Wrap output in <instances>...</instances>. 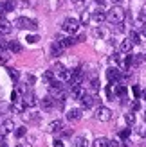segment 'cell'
I'll return each instance as SVG.
<instances>
[{
  "instance_id": "cell-1",
  "label": "cell",
  "mask_w": 146,
  "mask_h": 147,
  "mask_svg": "<svg viewBox=\"0 0 146 147\" xmlns=\"http://www.w3.org/2000/svg\"><path fill=\"white\" fill-rule=\"evenodd\" d=\"M125 16H126V13H125V9H123V7H119V5L112 7V9L106 13V20L110 22V24H115V25L123 24V20H125Z\"/></svg>"
},
{
  "instance_id": "cell-2",
  "label": "cell",
  "mask_w": 146,
  "mask_h": 147,
  "mask_svg": "<svg viewBox=\"0 0 146 147\" xmlns=\"http://www.w3.org/2000/svg\"><path fill=\"white\" fill-rule=\"evenodd\" d=\"M14 25L18 29H27V31H34V29H38V24H36L34 20L27 18V16H20L14 20Z\"/></svg>"
},
{
  "instance_id": "cell-3",
  "label": "cell",
  "mask_w": 146,
  "mask_h": 147,
  "mask_svg": "<svg viewBox=\"0 0 146 147\" xmlns=\"http://www.w3.org/2000/svg\"><path fill=\"white\" fill-rule=\"evenodd\" d=\"M61 29H63L67 34H76L78 29H79V20H76V18H67V20L63 22Z\"/></svg>"
},
{
  "instance_id": "cell-4",
  "label": "cell",
  "mask_w": 146,
  "mask_h": 147,
  "mask_svg": "<svg viewBox=\"0 0 146 147\" xmlns=\"http://www.w3.org/2000/svg\"><path fill=\"white\" fill-rule=\"evenodd\" d=\"M96 119L101 120V122H108V120L112 119V111H110V108L99 106V108H98V111H96Z\"/></svg>"
},
{
  "instance_id": "cell-5",
  "label": "cell",
  "mask_w": 146,
  "mask_h": 147,
  "mask_svg": "<svg viewBox=\"0 0 146 147\" xmlns=\"http://www.w3.org/2000/svg\"><path fill=\"white\" fill-rule=\"evenodd\" d=\"M99 99L98 97H94V95H90V93H85L81 99H79V102H81V106L85 108V109H89V108H92L94 104H96Z\"/></svg>"
},
{
  "instance_id": "cell-6",
  "label": "cell",
  "mask_w": 146,
  "mask_h": 147,
  "mask_svg": "<svg viewBox=\"0 0 146 147\" xmlns=\"http://www.w3.org/2000/svg\"><path fill=\"white\" fill-rule=\"evenodd\" d=\"M106 79L110 81V83H119L121 81V70L115 68V67H110L106 70Z\"/></svg>"
},
{
  "instance_id": "cell-7",
  "label": "cell",
  "mask_w": 146,
  "mask_h": 147,
  "mask_svg": "<svg viewBox=\"0 0 146 147\" xmlns=\"http://www.w3.org/2000/svg\"><path fill=\"white\" fill-rule=\"evenodd\" d=\"M112 92H114V97L126 99V86H123L119 83H112Z\"/></svg>"
},
{
  "instance_id": "cell-8",
  "label": "cell",
  "mask_w": 146,
  "mask_h": 147,
  "mask_svg": "<svg viewBox=\"0 0 146 147\" xmlns=\"http://www.w3.org/2000/svg\"><path fill=\"white\" fill-rule=\"evenodd\" d=\"M22 100L25 102V106L27 108H34L36 104H38V100H36V95L33 92H25L24 93V97H22Z\"/></svg>"
},
{
  "instance_id": "cell-9",
  "label": "cell",
  "mask_w": 146,
  "mask_h": 147,
  "mask_svg": "<svg viewBox=\"0 0 146 147\" xmlns=\"http://www.w3.org/2000/svg\"><path fill=\"white\" fill-rule=\"evenodd\" d=\"M25 102L24 100H22V99H16V100H13V104H11V109H13V111L14 113H24L25 111Z\"/></svg>"
},
{
  "instance_id": "cell-10",
  "label": "cell",
  "mask_w": 146,
  "mask_h": 147,
  "mask_svg": "<svg viewBox=\"0 0 146 147\" xmlns=\"http://www.w3.org/2000/svg\"><path fill=\"white\" fill-rule=\"evenodd\" d=\"M47 129H49V133H61L63 131V122L61 120H53L49 124Z\"/></svg>"
},
{
  "instance_id": "cell-11",
  "label": "cell",
  "mask_w": 146,
  "mask_h": 147,
  "mask_svg": "<svg viewBox=\"0 0 146 147\" xmlns=\"http://www.w3.org/2000/svg\"><path fill=\"white\" fill-rule=\"evenodd\" d=\"M79 119H81V109L74 108V109H69V111H67V120L76 122V120H79Z\"/></svg>"
},
{
  "instance_id": "cell-12",
  "label": "cell",
  "mask_w": 146,
  "mask_h": 147,
  "mask_svg": "<svg viewBox=\"0 0 146 147\" xmlns=\"http://www.w3.org/2000/svg\"><path fill=\"white\" fill-rule=\"evenodd\" d=\"M63 50H65V47L61 45L60 41H53V45H50V52H53V56H61L63 54Z\"/></svg>"
},
{
  "instance_id": "cell-13",
  "label": "cell",
  "mask_w": 146,
  "mask_h": 147,
  "mask_svg": "<svg viewBox=\"0 0 146 147\" xmlns=\"http://www.w3.org/2000/svg\"><path fill=\"white\" fill-rule=\"evenodd\" d=\"M132 47H134V43L130 41V40H125V41L119 43V52H123V54H130V52H132Z\"/></svg>"
},
{
  "instance_id": "cell-14",
  "label": "cell",
  "mask_w": 146,
  "mask_h": 147,
  "mask_svg": "<svg viewBox=\"0 0 146 147\" xmlns=\"http://www.w3.org/2000/svg\"><path fill=\"white\" fill-rule=\"evenodd\" d=\"M11 24H9V22H7L5 18H2V16H0V34H9L11 32Z\"/></svg>"
},
{
  "instance_id": "cell-15",
  "label": "cell",
  "mask_w": 146,
  "mask_h": 147,
  "mask_svg": "<svg viewBox=\"0 0 146 147\" xmlns=\"http://www.w3.org/2000/svg\"><path fill=\"white\" fill-rule=\"evenodd\" d=\"M54 97H53V95H47V97H43L42 99V102H40V104H42V108L43 109H50V108H53L54 106Z\"/></svg>"
},
{
  "instance_id": "cell-16",
  "label": "cell",
  "mask_w": 146,
  "mask_h": 147,
  "mask_svg": "<svg viewBox=\"0 0 146 147\" xmlns=\"http://www.w3.org/2000/svg\"><path fill=\"white\" fill-rule=\"evenodd\" d=\"M58 41H60L65 49H67V47L76 45V43H78V38H74V36H67V38H61V40H58Z\"/></svg>"
},
{
  "instance_id": "cell-17",
  "label": "cell",
  "mask_w": 146,
  "mask_h": 147,
  "mask_svg": "<svg viewBox=\"0 0 146 147\" xmlns=\"http://www.w3.org/2000/svg\"><path fill=\"white\" fill-rule=\"evenodd\" d=\"M92 18L96 20V22H105L106 20V13L103 9H96V11L92 13Z\"/></svg>"
},
{
  "instance_id": "cell-18",
  "label": "cell",
  "mask_w": 146,
  "mask_h": 147,
  "mask_svg": "<svg viewBox=\"0 0 146 147\" xmlns=\"http://www.w3.org/2000/svg\"><path fill=\"white\" fill-rule=\"evenodd\" d=\"M94 147H110V144H108V138L105 136H99L94 140Z\"/></svg>"
},
{
  "instance_id": "cell-19",
  "label": "cell",
  "mask_w": 146,
  "mask_h": 147,
  "mask_svg": "<svg viewBox=\"0 0 146 147\" xmlns=\"http://www.w3.org/2000/svg\"><path fill=\"white\" fill-rule=\"evenodd\" d=\"M65 70H67V68H65L61 63H56L54 67H53V72H54V76H58V77H61L63 74H65Z\"/></svg>"
},
{
  "instance_id": "cell-20",
  "label": "cell",
  "mask_w": 146,
  "mask_h": 147,
  "mask_svg": "<svg viewBox=\"0 0 146 147\" xmlns=\"http://www.w3.org/2000/svg\"><path fill=\"white\" fill-rule=\"evenodd\" d=\"M141 38H143V36L137 32V31H132V32H130V38H128V40L132 41L134 45H139V43H141Z\"/></svg>"
},
{
  "instance_id": "cell-21",
  "label": "cell",
  "mask_w": 146,
  "mask_h": 147,
  "mask_svg": "<svg viewBox=\"0 0 146 147\" xmlns=\"http://www.w3.org/2000/svg\"><path fill=\"white\" fill-rule=\"evenodd\" d=\"M74 147H89V140L85 136H78L74 140Z\"/></svg>"
},
{
  "instance_id": "cell-22",
  "label": "cell",
  "mask_w": 146,
  "mask_h": 147,
  "mask_svg": "<svg viewBox=\"0 0 146 147\" xmlns=\"http://www.w3.org/2000/svg\"><path fill=\"white\" fill-rule=\"evenodd\" d=\"M9 50L13 54H18V52H22V45L18 41H9Z\"/></svg>"
},
{
  "instance_id": "cell-23",
  "label": "cell",
  "mask_w": 146,
  "mask_h": 147,
  "mask_svg": "<svg viewBox=\"0 0 146 147\" xmlns=\"http://www.w3.org/2000/svg\"><path fill=\"white\" fill-rule=\"evenodd\" d=\"M2 129H4V135H5V133H9V131L14 129V122H13V120H4Z\"/></svg>"
},
{
  "instance_id": "cell-24",
  "label": "cell",
  "mask_w": 146,
  "mask_h": 147,
  "mask_svg": "<svg viewBox=\"0 0 146 147\" xmlns=\"http://www.w3.org/2000/svg\"><path fill=\"white\" fill-rule=\"evenodd\" d=\"M7 74H9V77L14 81V83H18V79H20V72L16 68H7Z\"/></svg>"
},
{
  "instance_id": "cell-25",
  "label": "cell",
  "mask_w": 146,
  "mask_h": 147,
  "mask_svg": "<svg viewBox=\"0 0 146 147\" xmlns=\"http://www.w3.org/2000/svg\"><path fill=\"white\" fill-rule=\"evenodd\" d=\"M4 7H5V13H11V11H14V7H16V2H14V0H5Z\"/></svg>"
},
{
  "instance_id": "cell-26",
  "label": "cell",
  "mask_w": 146,
  "mask_h": 147,
  "mask_svg": "<svg viewBox=\"0 0 146 147\" xmlns=\"http://www.w3.org/2000/svg\"><path fill=\"white\" fill-rule=\"evenodd\" d=\"M130 57H132V67H137V65H141L144 61V57L141 54H134V56H130Z\"/></svg>"
},
{
  "instance_id": "cell-27",
  "label": "cell",
  "mask_w": 146,
  "mask_h": 147,
  "mask_svg": "<svg viewBox=\"0 0 146 147\" xmlns=\"http://www.w3.org/2000/svg\"><path fill=\"white\" fill-rule=\"evenodd\" d=\"M43 81H45V84H49L50 81H54V72H53V68L47 70L45 74H43Z\"/></svg>"
},
{
  "instance_id": "cell-28",
  "label": "cell",
  "mask_w": 146,
  "mask_h": 147,
  "mask_svg": "<svg viewBox=\"0 0 146 147\" xmlns=\"http://www.w3.org/2000/svg\"><path fill=\"white\" fill-rule=\"evenodd\" d=\"M125 120H126L128 126H134V124H135V115H134V111L126 113V115H125Z\"/></svg>"
},
{
  "instance_id": "cell-29",
  "label": "cell",
  "mask_w": 146,
  "mask_h": 147,
  "mask_svg": "<svg viewBox=\"0 0 146 147\" xmlns=\"http://www.w3.org/2000/svg\"><path fill=\"white\" fill-rule=\"evenodd\" d=\"M11 111V104H7V102H0V115H5Z\"/></svg>"
},
{
  "instance_id": "cell-30",
  "label": "cell",
  "mask_w": 146,
  "mask_h": 147,
  "mask_svg": "<svg viewBox=\"0 0 146 147\" xmlns=\"http://www.w3.org/2000/svg\"><path fill=\"white\" fill-rule=\"evenodd\" d=\"M89 86H90V90H92V92H99V88H101V86H99L98 77H96V79H90V84H89Z\"/></svg>"
},
{
  "instance_id": "cell-31",
  "label": "cell",
  "mask_w": 146,
  "mask_h": 147,
  "mask_svg": "<svg viewBox=\"0 0 146 147\" xmlns=\"http://www.w3.org/2000/svg\"><path fill=\"white\" fill-rule=\"evenodd\" d=\"M90 20V11H83L81 13V25H87Z\"/></svg>"
},
{
  "instance_id": "cell-32",
  "label": "cell",
  "mask_w": 146,
  "mask_h": 147,
  "mask_svg": "<svg viewBox=\"0 0 146 147\" xmlns=\"http://www.w3.org/2000/svg\"><path fill=\"white\" fill-rule=\"evenodd\" d=\"M25 133H27V129H25V127H16V129H14V136H16V138L25 136Z\"/></svg>"
},
{
  "instance_id": "cell-33",
  "label": "cell",
  "mask_w": 146,
  "mask_h": 147,
  "mask_svg": "<svg viewBox=\"0 0 146 147\" xmlns=\"http://www.w3.org/2000/svg\"><path fill=\"white\" fill-rule=\"evenodd\" d=\"M7 61H9V56H7L5 50H0V65H5Z\"/></svg>"
},
{
  "instance_id": "cell-34",
  "label": "cell",
  "mask_w": 146,
  "mask_h": 147,
  "mask_svg": "<svg viewBox=\"0 0 146 147\" xmlns=\"http://www.w3.org/2000/svg\"><path fill=\"white\" fill-rule=\"evenodd\" d=\"M25 41H29L31 45H33V43H38V41H40V36H36V34H29L27 38H25Z\"/></svg>"
},
{
  "instance_id": "cell-35",
  "label": "cell",
  "mask_w": 146,
  "mask_h": 147,
  "mask_svg": "<svg viewBox=\"0 0 146 147\" xmlns=\"http://www.w3.org/2000/svg\"><path fill=\"white\" fill-rule=\"evenodd\" d=\"M128 136H130V127H125V129L119 131V138H121V140H125V138H128Z\"/></svg>"
},
{
  "instance_id": "cell-36",
  "label": "cell",
  "mask_w": 146,
  "mask_h": 147,
  "mask_svg": "<svg viewBox=\"0 0 146 147\" xmlns=\"http://www.w3.org/2000/svg\"><path fill=\"white\" fill-rule=\"evenodd\" d=\"M132 92H134V97H135V99H139V97H141V88L137 86V84L132 86Z\"/></svg>"
},
{
  "instance_id": "cell-37",
  "label": "cell",
  "mask_w": 146,
  "mask_h": 147,
  "mask_svg": "<svg viewBox=\"0 0 146 147\" xmlns=\"http://www.w3.org/2000/svg\"><path fill=\"white\" fill-rule=\"evenodd\" d=\"M0 50H9V41L0 40Z\"/></svg>"
},
{
  "instance_id": "cell-38",
  "label": "cell",
  "mask_w": 146,
  "mask_h": 147,
  "mask_svg": "<svg viewBox=\"0 0 146 147\" xmlns=\"http://www.w3.org/2000/svg\"><path fill=\"white\" fill-rule=\"evenodd\" d=\"M139 109H141V104H139V100H134V102H132V111L135 113V111H139Z\"/></svg>"
},
{
  "instance_id": "cell-39",
  "label": "cell",
  "mask_w": 146,
  "mask_h": 147,
  "mask_svg": "<svg viewBox=\"0 0 146 147\" xmlns=\"http://www.w3.org/2000/svg\"><path fill=\"white\" fill-rule=\"evenodd\" d=\"M137 133H139L141 138H146V124H144L143 127H139V131H137Z\"/></svg>"
},
{
  "instance_id": "cell-40",
  "label": "cell",
  "mask_w": 146,
  "mask_h": 147,
  "mask_svg": "<svg viewBox=\"0 0 146 147\" xmlns=\"http://www.w3.org/2000/svg\"><path fill=\"white\" fill-rule=\"evenodd\" d=\"M92 34L96 36V38H101V36H103V31H101V29H94V31H92Z\"/></svg>"
},
{
  "instance_id": "cell-41",
  "label": "cell",
  "mask_w": 146,
  "mask_h": 147,
  "mask_svg": "<svg viewBox=\"0 0 146 147\" xmlns=\"http://www.w3.org/2000/svg\"><path fill=\"white\" fill-rule=\"evenodd\" d=\"M121 147H132V142H130L128 138H125V140H123V144H121Z\"/></svg>"
},
{
  "instance_id": "cell-42",
  "label": "cell",
  "mask_w": 146,
  "mask_h": 147,
  "mask_svg": "<svg viewBox=\"0 0 146 147\" xmlns=\"http://www.w3.org/2000/svg\"><path fill=\"white\" fill-rule=\"evenodd\" d=\"M110 147H119V140H108Z\"/></svg>"
},
{
  "instance_id": "cell-43",
  "label": "cell",
  "mask_w": 146,
  "mask_h": 147,
  "mask_svg": "<svg viewBox=\"0 0 146 147\" xmlns=\"http://www.w3.org/2000/svg\"><path fill=\"white\" fill-rule=\"evenodd\" d=\"M141 20H143L144 24H146V5L143 7V13H141Z\"/></svg>"
},
{
  "instance_id": "cell-44",
  "label": "cell",
  "mask_w": 146,
  "mask_h": 147,
  "mask_svg": "<svg viewBox=\"0 0 146 147\" xmlns=\"http://www.w3.org/2000/svg\"><path fill=\"white\" fill-rule=\"evenodd\" d=\"M53 145H54V147H65L61 140H54V144H53Z\"/></svg>"
},
{
  "instance_id": "cell-45",
  "label": "cell",
  "mask_w": 146,
  "mask_h": 147,
  "mask_svg": "<svg viewBox=\"0 0 146 147\" xmlns=\"http://www.w3.org/2000/svg\"><path fill=\"white\" fill-rule=\"evenodd\" d=\"M34 81H36L34 76H27V83H29V84H34Z\"/></svg>"
},
{
  "instance_id": "cell-46",
  "label": "cell",
  "mask_w": 146,
  "mask_h": 147,
  "mask_svg": "<svg viewBox=\"0 0 146 147\" xmlns=\"http://www.w3.org/2000/svg\"><path fill=\"white\" fill-rule=\"evenodd\" d=\"M61 133H63V136H70V135H72V131H70V129H63Z\"/></svg>"
},
{
  "instance_id": "cell-47",
  "label": "cell",
  "mask_w": 146,
  "mask_h": 147,
  "mask_svg": "<svg viewBox=\"0 0 146 147\" xmlns=\"http://www.w3.org/2000/svg\"><path fill=\"white\" fill-rule=\"evenodd\" d=\"M5 13V7H4V2H0V16Z\"/></svg>"
},
{
  "instance_id": "cell-48",
  "label": "cell",
  "mask_w": 146,
  "mask_h": 147,
  "mask_svg": "<svg viewBox=\"0 0 146 147\" xmlns=\"http://www.w3.org/2000/svg\"><path fill=\"white\" fill-rule=\"evenodd\" d=\"M141 97H143V99L146 100V90H141Z\"/></svg>"
},
{
  "instance_id": "cell-49",
  "label": "cell",
  "mask_w": 146,
  "mask_h": 147,
  "mask_svg": "<svg viewBox=\"0 0 146 147\" xmlns=\"http://www.w3.org/2000/svg\"><path fill=\"white\" fill-rule=\"evenodd\" d=\"M94 2H98V4H99V5H103V4H105V2H106V0H94Z\"/></svg>"
},
{
  "instance_id": "cell-50",
  "label": "cell",
  "mask_w": 146,
  "mask_h": 147,
  "mask_svg": "<svg viewBox=\"0 0 146 147\" xmlns=\"http://www.w3.org/2000/svg\"><path fill=\"white\" fill-rule=\"evenodd\" d=\"M112 2H114V4H121V2H123V0H112Z\"/></svg>"
},
{
  "instance_id": "cell-51",
  "label": "cell",
  "mask_w": 146,
  "mask_h": 147,
  "mask_svg": "<svg viewBox=\"0 0 146 147\" xmlns=\"http://www.w3.org/2000/svg\"><path fill=\"white\" fill-rule=\"evenodd\" d=\"M144 122H146V111H144Z\"/></svg>"
},
{
  "instance_id": "cell-52",
  "label": "cell",
  "mask_w": 146,
  "mask_h": 147,
  "mask_svg": "<svg viewBox=\"0 0 146 147\" xmlns=\"http://www.w3.org/2000/svg\"><path fill=\"white\" fill-rule=\"evenodd\" d=\"M74 2H83V0H74Z\"/></svg>"
},
{
  "instance_id": "cell-53",
  "label": "cell",
  "mask_w": 146,
  "mask_h": 147,
  "mask_svg": "<svg viewBox=\"0 0 146 147\" xmlns=\"http://www.w3.org/2000/svg\"><path fill=\"white\" fill-rule=\"evenodd\" d=\"M143 57H144V61H146V54H144V56H143Z\"/></svg>"
},
{
  "instance_id": "cell-54",
  "label": "cell",
  "mask_w": 146,
  "mask_h": 147,
  "mask_svg": "<svg viewBox=\"0 0 146 147\" xmlns=\"http://www.w3.org/2000/svg\"><path fill=\"white\" fill-rule=\"evenodd\" d=\"M0 147H7V145H0Z\"/></svg>"
},
{
  "instance_id": "cell-55",
  "label": "cell",
  "mask_w": 146,
  "mask_h": 147,
  "mask_svg": "<svg viewBox=\"0 0 146 147\" xmlns=\"http://www.w3.org/2000/svg\"><path fill=\"white\" fill-rule=\"evenodd\" d=\"M16 147H22V145H16Z\"/></svg>"
},
{
  "instance_id": "cell-56",
  "label": "cell",
  "mask_w": 146,
  "mask_h": 147,
  "mask_svg": "<svg viewBox=\"0 0 146 147\" xmlns=\"http://www.w3.org/2000/svg\"><path fill=\"white\" fill-rule=\"evenodd\" d=\"M0 126H2V124H0Z\"/></svg>"
}]
</instances>
